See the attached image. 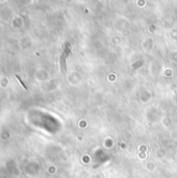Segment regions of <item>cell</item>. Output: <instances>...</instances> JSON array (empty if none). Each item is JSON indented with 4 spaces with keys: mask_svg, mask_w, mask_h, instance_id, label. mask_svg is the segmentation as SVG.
<instances>
[{
    "mask_svg": "<svg viewBox=\"0 0 177 178\" xmlns=\"http://www.w3.org/2000/svg\"><path fill=\"white\" fill-rule=\"evenodd\" d=\"M65 56H66V54L63 52L62 53V56H60V63H62V69L63 71H67V67H66V58H65Z\"/></svg>",
    "mask_w": 177,
    "mask_h": 178,
    "instance_id": "6da1fadb",
    "label": "cell"
},
{
    "mask_svg": "<svg viewBox=\"0 0 177 178\" xmlns=\"http://www.w3.org/2000/svg\"><path fill=\"white\" fill-rule=\"evenodd\" d=\"M65 54H67V55H69V54H71V47H70V44L69 43H66V47H65Z\"/></svg>",
    "mask_w": 177,
    "mask_h": 178,
    "instance_id": "7a4b0ae2",
    "label": "cell"
},
{
    "mask_svg": "<svg viewBox=\"0 0 177 178\" xmlns=\"http://www.w3.org/2000/svg\"><path fill=\"white\" fill-rule=\"evenodd\" d=\"M16 78H17V79H18V80H19V82H20V83H21V85H22V87L24 88V89H25V90H27V87H26V85H24V82H23V81H22V80H21V78H20V77H19V76H18V75H16Z\"/></svg>",
    "mask_w": 177,
    "mask_h": 178,
    "instance_id": "3957f363",
    "label": "cell"
}]
</instances>
